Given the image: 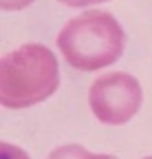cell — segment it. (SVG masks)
Segmentation results:
<instances>
[{
	"instance_id": "1",
	"label": "cell",
	"mask_w": 152,
	"mask_h": 159,
	"mask_svg": "<svg viewBox=\"0 0 152 159\" xmlns=\"http://www.w3.org/2000/svg\"><path fill=\"white\" fill-rule=\"evenodd\" d=\"M58 49L77 71H99L115 64L126 49V31L115 16L90 9L68 20L58 35Z\"/></svg>"
},
{
	"instance_id": "2",
	"label": "cell",
	"mask_w": 152,
	"mask_h": 159,
	"mask_svg": "<svg viewBox=\"0 0 152 159\" xmlns=\"http://www.w3.org/2000/svg\"><path fill=\"white\" fill-rule=\"evenodd\" d=\"M60 86L58 57L44 44H22L2 57L0 102L7 108H29L49 99Z\"/></svg>"
},
{
	"instance_id": "3",
	"label": "cell",
	"mask_w": 152,
	"mask_h": 159,
	"mask_svg": "<svg viewBox=\"0 0 152 159\" xmlns=\"http://www.w3.org/2000/svg\"><path fill=\"white\" fill-rule=\"evenodd\" d=\"M143 91L137 77L128 73H106L90 84L88 106L104 124L121 126L130 122L141 108Z\"/></svg>"
},
{
	"instance_id": "4",
	"label": "cell",
	"mask_w": 152,
	"mask_h": 159,
	"mask_svg": "<svg viewBox=\"0 0 152 159\" xmlns=\"http://www.w3.org/2000/svg\"><path fill=\"white\" fill-rule=\"evenodd\" d=\"M46 159H117L115 155H95L86 148H82L80 144H66L55 148Z\"/></svg>"
},
{
	"instance_id": "5",
	"label": "cell",
	"mask_w": 152,
	"mask_h": 159,
	"mask_svg": "<svg viewBox=\"0 0 152 159\" xmlns=\"http://www.w3.org/2000/svg\"><path fill=\"white\" fill-rule=\"evenodd\" d=\"M0 159H29V155L20 148L11 146L9 142H2L0 144Z\"/></svg>"
},
{
	"instance_id": "6",
	"label": "cell",
	"mask_w": 152,
	"mask_h": 159,
	"mask_svg": "<svg viewBox=\"0 0 152 159\" xmlns=\"http://www.w3.org/2000/svg\"><path fill=\"white\" fill-rule=\"evenodd\" d=\"M33 0H0L5 11H18V9H27Z\"/></svg>"
},
{
	"instance_id": "7",
	"label": "cell",
	"mask_w": 152,
	"mask_h": 159,
	"mask_svg": "<svg viewBox=\"0 0 152 159\" xmlns=\"http://www.w3.org/2000/svg\"><path fill=\"white\" fill-rule=\"evenodd\" d=\"M68 7H88V5H99V2H108V0H58Z\"/></svg>"
},
{
	"instance_id": "8",
	"label": "cell",
	"mask_w": 152,
	"mask_h": 159,
	"mask_svg": "<svg viewBox=\"0 0 152 159\" xmlns=\"http://www.w3.org/2000/svg\"><path fill=\"white\" fill-rule=\"evenodd\" d=\"M143 159H152V157H143Z\"/></svg>"
}]
</instances>
